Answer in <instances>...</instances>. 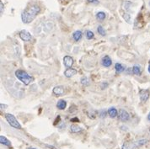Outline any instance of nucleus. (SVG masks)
<instances>
[{
	"label": "nucleus",
	"instance_id": "1",
	"mask_svg": "<svg viewBox=\"0 0 150 149\" xmlns=\"http://www.w3.org/2000/svg\"><path fill=\"white\" fill-rule=\"evenodd\" d=\"M40 12H41V8L37 4H33L30 5V7H27L21 14L22 22L25 24H30V22L34 20L35 18Z\"/></svg>",
	"mask_w": 150,
	"mask_h": 149
},
{
	"label": "nucleus",
	"instance_id": "2",
	"mask_svg": "<svg viewBox=\"0 0 150 149\" xmlns=\"http://www.w3.org/2000/svg\"><path fill=\"white\" fill-rule=\"evenodd\" d=\"M15 77L21 82L23 83L25 85H29L31 82L34 81V78L30 74H28L24 70L18 69L15 71Z\"/></svg>",
	"mask_w": 150,
	"mask_h": 149
},
{
	"label": "nucleus",
	"instance_id": "3",
	"mask_svg": "<svg viewBox=\"0 0 150 149\" xmlns=\"http://www.w3.org/2000/svg\"><path fill=\"white\" fill-rule=\"evenodd\" d=\"M5 119L8 121V123L15 129H21V125L20 122L17 121V119L14 117V115L12 114H6L5 115Z\"/></svg>",
	"mask_w": 150,
	"mask_h": 149
},
{
	"label": "nucleus",
	"instance_id": "4",
	"mask_svg": "<svg viewBox=\"0 0 150 149\" xmlns=\"http://www.w3.org/2000/svg\"><path fill=\"white\" fill-rule=\"evenodd\" d=\"M117 117L121 121H127L130 119V115L129 113L127 110H125L124 109H120L118 111Z\"/></svg>",
	"mask_w": 150,
	"mask_h": 149
},
{
	"label": "nucleus",
	"instance_id": "5",
	"mask_svg": "<svg viewBox=\"0 0 150 149\" xmlns=\"http://www.w3.org/2000/svg\"><path fill=\"white\" fill-rule=\"evenodd\" d=\"M149 90H148V89H140L139 90V97H140V100L142 103H145L148 101V100L149 99Z\"/></svg>",
	"mask_w": 150,
	"mask_h": 149
},
{
	"label": "nucleus",
	"instance_id": "6",
	"mask_svg": "<svg viewBox=\"0 0 150 149\" xmlns=\"http://www.w3.org/2000/svg\"><path fill=\"white\" fill-rule=\"evenodd\" d=\"M20 38H21L22 41H30L32 40V35L31 34L27 31V30H21V32H20Z\"/></svg>",
	"mask_w": 150,
	"mask_h": 149
},
{
	"label": "nucleus",
	"instance_id": "7",
	"mask_svg": "<svg viewBox=\"0 0 150 149\" xmlns=\"http://www.w3.org/2000/svg\"><path fill=\"white\" fill-rule=\"evenodd\" d=\"M63 64H64V66L66 68H72V66L74 64V59H73V57H71L69 56H65L64 58H63Z\"/></svg>",
	"mask_w": 150,
	"mask_h": 149
},
{
	"label": "nucleus",
	"instance_id": "8",
	"mask_svg": "<svg viewBox=\"0 0 150 149\" xmlns=\"http://www.w3.org/2000/svg\"><path fill=\"white\" fill-rule=\"evenodd\" d=\"M137 147V144L136 142H127L123 143L122 149H135Z\"/></svg>",
	"mask_w": 150,
	"mask_h": 149
},
{
	"label": "nucleus",
	"instance_id": "9",
	"mask_svg": "<svg viewBox=\"0 0 150 149\" xmlns=\"http://www.w3.org/2000/svg\"><path fill=\"white\" fill-rule=\"evenodd\" d=\"M101 64H102L103 67L105 68H109L111 66L112 64V61L110 59L109 56H105L102 58V61H101Z\"/></svg>",
	"mask_w": 150,
	"mask_h": 149
},
{
	"label": "nucleus",
	"instance_id": "10",
	"mask_svg": "<svg viewBox=\"0 0 150 149\" xmlns=\"http://www.w3.org/2000/svg\"><path fill=\"white\" fill-rule=\"evenodd\" d=\"M52 93H53L55 95H57V96L62 95L63 94H64V88H63V86H62V85H58V86H56V87H54L53 90H52Z\"/></svg>",
	"mask_w": 150,
	"mask_h": 149
},
{
	"label": "nucleus",
	"instance_id": "11",
	"mask_svg": "<svg viewBox=\"0 0 150 149\" xmlns=\"http://www.w3.org/2000/svg\"><path fill=\"white\" fill-rule=\"evenodd\" d=\"M75 74H77V70L72 68H68V69L64 72V76H65L66 78H72V77L74 76Z\"/></svg>",
	"mask_w": 150,
	"mask_h": 149
},
{
	"label": "nucleus",
	"instance_id": "12",
	"mask_svg": "<svg viewBox=\"0 0 150 149\" xmlns=\"http://www.w3.org/2000/svg\"><path fill=\"white\" fill-rule=\"evenodd\" d=\"M107 112H108V115H109L110 118H116V117H117V115H118V111H117V109L115 107H110V108H109L108 110H107Z\"/></svg>",
	"mask_w": 150,
	"mask_h": 149
},
{
	"label": "nucleus",
	"instance_id": "13",
	"mask_svg": "<svg viewBox=\"0 0 150 149\" xmlns=\"http://www.w3.org/2000/svg\"><path fill=\"white\" fill-rule=\"evenodd\" d=\"M66 106H67V101L64 100H58V102L57 103V108L59 110L65 109Z\"/></svg>",
	"mask_w": 150,
	"mask_h": 149
},
{
	"label": "nucleus",
	"instance_id": "14",
	"mask_svg": "<svg viewBox=\"0 0 150 149\" xmlns=\"http://www.w3.org/2000/svg\"><path fill=\"white\" fill-rule=\"evenodd\" d=\"M82 37L83 33L82 31H80V30H77V31L74 32V34H73V38H74V40L75 41H79L82 39Z\"/></svg>",
	"mask_w": 150,
	"mask_h": 149
},
{
	"label": "nucleus",
	"instance_id": "15",
	"mask_svg": "<svg viewBox=\"0 0 150 149\" xmlns=\"http://www.w3.org/2000/svg\"><path fill=\"white\" fill-rule=\"evenodd\" d=\"M125 69L126 68L123 66L122 64H121V63H116L115 64V70H116V73H122L125 71Z\"/></svg>",
	"mask_w": 150,
	"mask_h": 149
},
{
	"label": "nucleus",
	"instance_id": "16",
	"mask_svg": "<svg viewBox=\"0 0 150 149\" xmlns=\"http://www.w3.org/2000/svg\"><path fill=\"white\" fill-rule=\"evenodd\" d=\"M132 73L137 76H140L142 74V68L139 65H134L132 68Z\"/></svg>",
	"mask_w": 150,
	"mask_h": 149
},
{
	"label": "nucleus",
	"instance_id": "17",
	"mask_svg": "<svg viewBox=\"0 0 150 149\" xmlns=\"http://www.w3.org/2000/svg\"><path fill=\"white\" fill-rule=\"evenodd\" d=\"M0 143L2 145L6 146V147H10L11 146V142H9L7 138L5 136H0Z\"/></svg>",
	"mask_w": 150,
	"mask_h": 149
},
{
	"label": "nucleus",
	"instance_id": "18",
	"mask_svg": "<svg viewBox=\"0 0 150 149\" xmlns=\"http://www.w3.org/2000/svg\"><path fill=\"white\" fill-rule=\"evenodd\" d=\"M83 130L80 126H77V125H72L70 126V131L72 133H79V132H81Z\"/></svg>",
	"mask_w": 150,
	"mask_h": 149
},
{
	"label": "nucleus",
	"instance_id": "19",
	"mask_svg": "<svg viewBox=\"0 0 150 149\" xmlns=\"http://www.w3.org/2000/svg\"><path fill=\"white\" fill-rule=\"evenodd\" d=\"M132 5V2H130V1H124L122 3V8L125 11H128Z\"/></svg>",
	"mask_w": 150,
	"mask_h": 149
},
{
	"label": "nucleus",
	"instance_id": "20",
	"mask_svg": "<svg viewBox=\"0 0 150 149\" xmlns=\"http://www.w3.org/2000/svg\"><path fill=\"white\" fill-rule=\"evenodd\" d=\"M105 17H106V14H105V12H102V11L98 12V13L96 14V19H97L98 20L103 21L105 19Z\"/></svg>",
	"mask_w": 150,
	"mask_h": 149
},
{
	"label": "nucleus",
	"instance_id": "21",
	"mask_svg": "<svg viewBox=\"0 0 150 149\" xmlns=\"http://www.w3.org/2000/svg\"><path fill=\"white\" fill-rule=\"evenodd\" d=\"M80 82H81V84L83 85V86H89V83H90V80H89V78H87V77H83V78H81Z\"/></svg>",
	"mask_w": 150,
	"mask_h": 149
},
{
	"label": "nucleus",
	"instance_id": "22",
	"mask_svg": "<svg viewBox=\"0 0 150 149\" xmlns=\"http://www.w3.org/2000/svg\"><path fill=\"white\" fill-rule=\"evenodd\" d=\"M97 31H98V33L100 35H102V36H105V35H106V31L105 30V29L101 26V25H99L98 28H97Z\"/></svg>",
	"mask_w": 150,
	"mask_h": 149
},
{
	"label": "nucleus",
	"instance_id": "23",
	"mask_svg": "<svg viewBox=\"0 0 150 149\" xmlns=\"http://www.w3.org/2000/svg\"><path fill=\"white\" fill-rule=\"evenodd\" d=\"M137 144V147L138 148H140V147H142L143 145H145V144H147V142H148V140L147 139H140V140H137L136 141Z\"/></svg>",
	"mask_w": 150,
	"mask_h": 149
},
{
	"label": "nucleus",
	"instance_id": "24",
	"mask_svg": "<svg viewBox=\"0 0 150 149\" xmlns=\"http://www.w3.org/2000/svg\"><path fill=\"white\" fill-rule=\"evenodd\" d=\"M85 35H86V38H87L88 40L94 39V37H95V34H94V32H93V31H91V30H87Z\"/></svg>",
	"mask_w": 150,
	"mask_h": 149
},
{
	"label": "nucleus",
	"instance_id": "25",
	"mask_svg": "<svg viewBox=\"0 0 150 149\" xmlns=\"http://www.w3.org/2000/svg\"><path fill=\"white\" fill-rule=\"evenodd\" d=\"M106 114H108V112L106 110H105V109H100V110L98 111V115H99V116L100 118H102V119L106 116Z\"/></svg>",
	"mask_w": 150,
	"mask_h": 149
},
{
	"label": "nucleus",
	"instance_id": "26",
	"mask_svg": "<svg viewBox=\"0 0 150 149\" xmlns=\"http://www.w3.org/2000/svg\"><path fill=\"white\" fill-rule=\"evenodd\" d=\"M122 17L123 19L126 20V22L127 23H128V24H130L131 23V16H130L129 14H127V13H124V14H122Z\"/></svg>",
	"mask_w": 150,
	"mask_h": 149
},
{
	"label": "nucleus",
	"instance_id": "27",
	"mask_svg": "<svg viewBox=\"0 0 150 149\" xmlns=\"http://www.w3.org/2000/svg\"><path fill=\"white\" fill-rule=\"evenodd\" d=\"M77 109H78L76 108V106H75L74 105H73L72 106H70V109H69V112H71V113H74V112H75Z\"/></svg>",
	"mask_w": 150,
	"mask_h": 149
},
{
	"label": "nucleus",
	"instance_id": "28",
	"mask_svg": "<svg viewBox=\"0 0 150 149\" xmlns=\"http://www.w3.org/2000/svg\"><path fill=\"white\" fill-rule=\"evenodd\" d=\"M45 147L47 148L48 149H57L55 148L54 146H52V145H48V144H45Z\"/></svg>",
	"mask_w": 150,
	"mask_h": 149
},
{
	"label": "nucleus",
	"instance_id": "29",
	"mask_svg": "<svg viewBox=\"0 0 150 149\" xmlns=\"http://www.w3.org/2000/svg\"><path fill=\"white\" fill-rule=\"evenodd\" d=\"M0 6H1V10H0V12H1V14H3L4 8V4H3V2H0Z\"/></svg>",
	"mask_w": 150,
	"mask_h": 149
},
{
	"label": "nucleus",
	"instance_id": "30",
	"mask_svg": "<svg viewBox=\"0 0 150 149\" xmlns=\"http://www.w3.org/2000/svg\"><path fill=\"white\" fill-rule=\"evenodd\" d=\"M106 87H108V83H103L102 84H101V88L102 89H104V88H106Z\"/></svg>",
	"mask_w": 150,
	"mask_h": 149
},
{
	"label": "nucleus",
	"instance_id": "31",
	"mask_svg": "<svg viewBox=\"0 0 150 149\" xmlns=\"http://www.w3.org/2000/svg\"><path fill=\"white\" fill-rule=\"evenodd\" d=\"M89 3H91V4H99V1L98 0H87Z\"/></svg>",
	"mask_w": 150,
	"mask_h": 149
},
{
	"label": "nucleus",
	"instance_id": "32",
	"mask_svg": "<svg viewBox=\"0 0 150 149\" xmlns=\"http://www.w3.org/2000/svg\"><path fill=\"white\" fill-rule=\"evenodd\" d=\"M0 107H1V109H6L8 107L7 105H3V104H1L0 105Z\"/></svg>",
	"mask_w": 150,
	"mask_h": 149
},
{
	"label": "nucleus",
	"instance_id": "33",
	"mask_svg": "<svg viewBox=\"0 0 150 149\" xmlns=\"http://www.w3.org/2000/svg\"><path fill=\"white\" fill-rule=\"evenodd\" d=\"M71 121H73V122H79V120L77 118V117H75V118H72L71 119Z\"/></svg>",
	"mask_w": 150,
	"mask_h": 149
},
{
	"label": "nucleus",
	"instance_id": "34",
	"mask_svg": "<svg viewBox=\"0 0 150 149\" xmlns=\"http://www.w3.org/2000/svg\"><path fill=\"white\" fill-rule=\"evenodd\" d=\"M59 121H60V116L58 115V116H57V118L56 119V122H54V125H55V126L57 125V123H59Z\"/></svg>",
	"mask_w": 150,
	"mask_h": 149
},
{
	"label": "nucleus",
	"instance_id": "35",
	"mask_svg": "<svg viewBox=\"0 0 150 149\" xmlns=\"http://www.w3.org/2000/svg\"><path fill=\"white\" fill-rule=\"evenodd\" d=\"M148 71H149V73H150V61L149 62V68H148Z\"/></svg>",
	"mask_w": 150,
	"mask_h": 149
},
{
	"label": "nucleus",
	"instance_id": "36",
	"mask_svg": "<svg viewBox=\"0 0 150 149\" xmlns=\"http://www.w3.org/2000/svg\"><path fill=\"white\" fill-rule=\"evenodd\" d=\"M148 120L150 121V112L149 113V115H148Z\"/></svg>",
	"mask_w": 150,
	"mask_h": 149
},
{
	"label": "nucleus",
	"instance_id": "37",
	"mask_svg": "<svg viewBox=\"0 0 150 149\" xmlns=\"http://www.w3.org/2000/svg\"><path fill=\"white\" fill-rule=\"evenodd\" d=\"M27 149H35V148H28Z\"/></svg>",
	"mask_w": 150,
	"mask_h": 149
},
{
	"label": "nucleus",
	"instance_id": "38",
	"mask_svg": "<svg viewBox=\"0 0 150 149\" xmlns=\"http://www.w3.org/2000/svg\"><path fill=\"white\" fill-rule=\"evenodd\" d=\"M60 1H64V0H60Z\"/></svg>",
	"mask_w": 150,
	"mask_h": 149
},
{
	"label": "nucleus",
	"instance_id": "39",
	"mask_svg": "<svg viewBox=\"0 0 150 149\" xmlns=\"http://www.w3.org/2000/svg\"><path fill=\"white\" fill-rule=\"evenodd\" d=\"M149 132H150V128H149Z\"/></svg>",
	"mask_w": 150,
	"mask_h": 149
}]
</instances>
